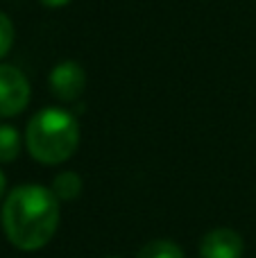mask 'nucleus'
Here are the masks:
<instances>
[{"label": "nucleus", "mask_w": 256, "mask_h": 258, "mask_svg": "<svg viewBox=\"0 0 256 258\" xmlns=\"http://www.w3.org/2000/svg\"><path fill=\"white\" fill-rule=\"evenodd\" d=\"M59 200L50 188L25 183L14 188L3 204V231L21 251H36L54 238Z\"/></svg>", "instance_id": "1"}, {"label": "nucleus", "mask_w": 256, "mask_h": 258, "mask_svg": "<svg viewBox=\"0 0 256 258\" xmlns=\"http://www.w3.org/2000/svg\"><path fill=\"white\" fill-rule=\"evenodd\" d=\"M25 145L32 159L43 165H57L68 161L80 145V125L73 113L59 107L41 109L27 122Z\"/></svg>", "instance_id": "2"}, {"label": "nucleus", "mask_w": 256, "mask_h": 258, "mask_svg": "<svg viewBox=\"0 0 256 258\" xmlns=\"http://www.w3.org/2000/svg\"><path fill=\"white\" fill-rule=\"evenodd\" d=\"M30 102V82L18 68L0 66V118L21 113Z\"/></svg>", "instance_id": "3"}, {"label": "nucleus", "mask_w": 256, "mask_h": 258, "mask_svg": "<svg viewBox=\"0 0 256 258\" xmlns=\"http://www.w3.org/2000/svg\"><path fill=\"white\" fill-rule=\"evenodd\" d=\"M50 89L61 102H75L86 89V73L77 61H61L50 73Z\"/></svg>", "instance_id": "4"}, {"label": "nucleus", "mask_w": 256, "mask_h": 258, "mask_svg": "<svg viewBox=\"0 0 256 258\" xmlns=\"http://www.w3.org/2000/svg\"><path fill=\"white\" fill-rule=\"evenodd\" d=\"M243 238L234 229H213L200 242V256L202 258H243Z\"/></svg>", "instance_id": "5"}, {"label": "nucleus", "mask_w": 256, "mask_h": 258, "mask_svg": "<svg viewBox=\"0 0 256 258\" xmlns=\"http://www.w3.org/2000/svg\"><path fill=\"white\" fill-rule=\"evenodd\" d=\"M82 186H84V181H82L80 174L73 172V170H63V172H59L57 177H54L50 190L54 192V197H57L59 202H73L80 197Z\"/></svg>", "instance_id": "6"}, {"label": "nucleus", "mask_w": 256, "mask_h": 258, "mask_svg": "<svg viewBox=\"0 0 256 258\" xmlns=\"http://www.w3.org/2000/svg\"><path fill=\"white\" fill-rule=\"evenodd\" d=\"M139 258H184V251L177 242L157 238V240H150L145 247H141Z\"/></svg>", "instance_id": "7"}, {"label": "nucleus", "mask_w": 256, "mask_h": 258, "mask_svg": "<svg viewBox=\"0 0 256 258\" xmlns=\"http://www.w3.org/2000/svg\"><path fill=\"white\" fill-rule=\"evenodd\" d=\"M21 152V136L12 125H0V163H12Z\"/></svg>", "instance_id": "8"}, {"label": "nucleus", "mask_w": 256, "mask_h": 258, "mask_svg": "<svg viewBox=\"0 0 256 258\" xmlns=\"http://www.w3.org/2000/svg\"><path fill=\"white\" fill-rule=\"evenodd\" d=\"M14 45V25L5 12H0V59L12 50Z\"/></svg>", "instance_id": "9"}, {"label": "nucleus", "mask_w": 256, "mask_h": 258, "mask_svg": "<svg viewBox=\"0 0 256 258\" xmlns=\"http://www.w3.org/2000/svg\"><path fill=\"white\" fill-rule=\"evenodd\" d=\"M41 3L45 5V7H52V9H57V7H66L71 0H41Z\"/></svg>", "instance_id": "10"}, {"label": "nucleus", "mask_w": 256, "mask_h": 258, "mask_svg": "<svg viewBox=\"0 0 256 258\" xmlns=\"http://www.w3.org/2000/svg\"><path fill=\"white\" fill-rule=\"evenodd\" d=\"M3 192H5V174L0 172V197H3Z\"/></svg>", "instance_id": "11"}, {"label": "nucleus", "mask_w": 256, "mask_h": 258, "mask_svg": "<svg viewBox=\"0 0 256 258\" xmlns=\"http://www.w3.org/2000/svg\"><path fill=\"white\" fill-rule=\"evenodd\" d=\"M104 258H120V256H104Z\"/></svg>", "instance_id": "12"}]
</instances>
